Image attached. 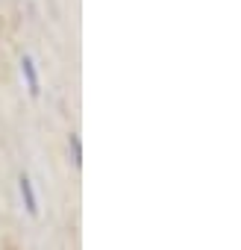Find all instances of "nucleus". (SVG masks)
I'll return each instance as SVG.
<instances>
[{"label":"nucleus","mask_w":241,"mask_h":250,"mask_svg":"<svg viewBox=\"0 0 241 250\" xmlns=\"http://www.w3.org/2000/svg\"><path fill=\"white\" fill-rule=\"evenodd\" d=\"M71 150H74V162L80 165V145H77V139H71Z\"/></svg>","instance_id":"obj_2"},{"label":"nucleus","mask_w":241,"mask_h":250,"mask_svg":"<svg viewBox=\"0 0 241 250\" xmlns=\"http://www.w3.org/2000/svg\"><path fill=\"white\" fill-rule=\"evenodd\" d=\"M18 186H21V197H24V206H27V212H30V215H39V203H36V194H33L30 177H21V180H18Z\"/></svg>","instance_id":"obj_1"}]
</instances>
